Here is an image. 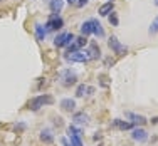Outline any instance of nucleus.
Listing matches in <instances>:
<instances>
[{
    "label": "nucleus",
    "instance_id": "nucleus-1",
    "mask_svg": "<svg viewBox=\"0 0 158 146\" xmlns=\"http://www.w3.org/2000/svg\"><path fill=\"white\" fill-rule=\"evenodd\" d=\"M54 103V97H52L51 94H39L35 97H32L31 103H29V109L31 111H39L40 107L44 106H49V104Z\"/></svg>",
    "mask_w": 158,
    "mask_h": 146
},
{
    "label": "nucleus",
    "instance_id": "nucleus-2",
    "mask_svg": "<svg viewBox=\"0 0 158 146\" xmlns=\"http://www.w3.org/2000/svg\"><path fill=\"white\" fill-rule=\"evenodd\" d=\"M46 30L47 32H52V30H61V29L64 27V20H62V17L59 15V14H54L52 12L51 15H49L47 18V22H46Z\"/></svg>",
    "mask_w": 158,
    "mask_h": 146
},
{
    "label": "nucleus",
    "instance_id": "nucleus-3",
    "mask_svg": "<svg viewBox=\"0 0 158 146\" xmlns=\"http://www.w3.org/2000/svg\"><path fill=\"white\" fill-rule=\"evenodd\" d=\"M74 39H76V37H74L73 32H62L54 39V46L56 47H67L74 42Z\"/></svg>",
    "mask_w": 158,
    "mask_h": 146
},
{
    "label": "nucleus",
    "instance_id": "nucleus-4",
    "mask_svg": "<svg viewBox=\"0 0 158 146\" xmlns=\"http://www.w3.org/2000/svg\"><path fill=\"white\" fill-rule=\"evenodd\" d=\"M59 77H61L62 84L66 86V87H69V86L76 84V81H77V76H76V72H74V71H71V69L61 71V72H59Z\"/></svg>",
    "mask_w": 158,
    "mask_h": 146
},
{
    "label": "nucleus",
    "instance_id": "nucleus-5",
    "mask_svg": "<svg viewBox=\"0 0 158 146\" xmlns=\"http://www.w3.org/2000/svg\"><path fill=\"white\" fill-rule=\"evenodd\" d=\"M108 46H110L111 51L114 52V54H118V55L126 54V51H128V47H126V46H123V44L118 40V37H114V35H111V37H110V40H108Z\"/></svg>",
    "mask_w": 158,
    "mask_h": 146
},
{
    "label": "nucleus",
    "instance_id": "nucleus-6",
    "mask_svg": "<svg viewBox=\"0 0 158 146\" xmlns=\"http://www.w3.org/2000/svg\"><path fill=\"white\" fill-rule=\"evenodd\" d=\"M66 59H67V61H71V62H88V61H91L89 55H88V52H82V51L71 52V54L66 55Z\"/></svg>",
    "mask_w": 158,
    "mask_h": 146
},
{
    "label": "nucleus",
    "instance_id": "nucleus-7",
    "mask_svg": "<svg viewBox=\"0 0 158 146\" xmlns=\"http://www.w3.org/2000/svg\"><path fill=\"white\" fill-rule=\"evenodd\" d=\"M131 138H133V141H136V143H145V141H148V133L143 128H133Z\"/></svg>",
    "mask_w": 158,
    "mask_h": 146
},
{
    "label": "nucleus",
    "instance_id": "nucleus-8",
    "mask_svg": "<svg viewBox=\"0 0 158 146\" xmlns=\"http://www.w3.org/2000/svg\"><path fill=\"white\" fill-rule=\"evenodd\" d=\"M89 22H91V27H93V35H96L98 39H103L104 29H103V25H101V22H98L96 18H89Z\"/></svg>",
    "mask_w": 158,
    "mask_h": 146
},
{
    "label": "nucleus",
    "instance_id": "nucleus-9",
    "mask_svg": "<svg viewBox=\"0 0 158 146\" xmlns=\"http://www.w3.org/2000/svg\"><path fill=\"white\" fill-rule=\"evenodd\" d=\"M59 107L62 111H66V113H73L74 107H76V101L71 99V97H64L61 103H59Z\"/></svg>",
    "mask_w": 158,
    "mask_h": 146
},
{
    "label": "nucleus",
    "instance_id": "nucleus-10",
    "mask_svg": "<svg viewBox=\"0 0 158 146\" xmlns=\"http://www.w3.org/2000/svg\"><path fill=\"white\" fill-rule=\"evenodd\" d=\"M39 138H40V141L46 143V144H52V143H54V134H52L51 129H42V131H40V134H39Z\"/></svg>",
    "mask_w": 158,
    "mask_h": 146
},
{
    "label": "nucleus",
    "instance_id": "nucleus-11",
    "mask_svg": "<svg viewBox=\"0 0 158 146\" xmlns=\"http://www.w3.org/2000/svg\"><path fill=\"white\" fill-rule=\"evenodd\" d=\"M94 92V87H88L86 84H79L77 89H76V96L77 97H84L88 94H93Z\"/></svg>",
    "mask_w": 158,
    "mask_h": 146
},
{
    "label": "nucleus",
    "instance_id": "nucleus-12",
    "mask_svg": "<svg viewBox=\"0 0 158 146\" xmlns=\"http://www.w3.org/2000/svg\"><path fill=\"white\" fill-rule=\"evenodd\" d=\"M88 121H89V116L86 114L84 111H81V113H74V116H73L74 124H86Z\"/></svg>",
    "mask_w": 158,
    "mask_h": 146
},
{
    "label": "nucleus",
    "instance_id": "nucleus-13",
    "mask_svg": "<svg viewBox=\"0 0 158 146\" xmlns=\"http://www.w3.org/2000/svg\"><path fill=\"white\" fill-rule=\"evenodd\" d=\"M113 128H118L121 131L125 129H133V123L130 121H121V119H113Z\"/></svg>",
    "mask_w": 158,
    "mask_h": 146
},
{
    "label": "nucleus",
    "instance_id": "nucleus-14",
    "mask_svg": "<svg viewBox=\"0 0 158 146\" xmlns=\"http://www.w3.org/2000/svg\"><path fill=\"white\" fill-rule=\"evenodd\" d=\"M113 10H114V3H113V2H106V3H103V5L99 7V15L101 17H106V15H110Z\"/></svg>",
    "mask_w": 158,
    "mask_h": 146
},
{
    "label": "nucleus",
    "instance_id": "nucleus-15",
    "mask_svg": "<svg viewBox=\"0 0 158 146\" xmlns=\"http://www.w3.org/2000/svg\"><path fill=\"white\" fill-rule=\"evenodd\" d=\"M86 52H88L89 59H99L101 57V49L98 44H91V46H89V51H86Z\"/></svg>",
    "mask_w": 158,
    "mask_h": 146
},
{
    "label": "nucleus",
    "instance_id": "nucleus-16",
    "mask_svg": "<svg viewBox=\"0 0 158 146\" xmlns=\"http://www.w3.org/2000/svg\"><path fill=\"white\" fill-rule=\"evenodd\" d=\"M35 37H37V40L39 42H42L44 39H46V35H47V30H46V27H44L42 24H35Z\"/></svg>",
    "mask_w": 158,
    "mask_h": 146
},
{
    "label": "nucleus",
    "instance_id": "nucleus-17",
    "mask_svg": "<svg viewBox=\"0 0 158 146\" xmlns=\"http://www.w3.org/2000/svg\"><path fill=\"white\" fill-rule=\"evenodd\" d=\"M126 116H128V119H131V123H133V124H145V123H148V121H146L145 116H140V114L128 113Z\"/></svg>",
    "mask_w": 158,
    "mask_h": 146
},
{
    "label": "nucleus",
    "instance_id": "nucleus-18",
    "mask_svg": "<svg viewBox=\"0 0 158 146\" xmlns=\"http://www.w3.org/2000/svg\"><path fill=\"white\" fill-rule=\"evenodd\" d=\"M49 5H51V10L54 14H59L62 10V7H64V2H62V0H51Z\"/></svg>",
    "mask_w": 158,
    "mask_h": 146
},
{
    "label": "nucleus",
    "instance_id": "nucleus-19",
    "mask_svg": "<svg viewBox=\"0 0 158 146\" xmlns=\"http://www.w3.org/2000/svg\"><path fill=\"white\" fill-rule=\"evenodd\" d=\"M81 34L84 37H88V35H91V34H93V27H91V22H89V20H86V22H82V24H81Z\"/></svg>",
    "mask_w": 158,
    "mask_h": 146
},
{
    "label": "nucleus",
    "instance_id": "nucleus-20",
    "mask_svg": "<svg viewBox=\"0 0 158 146\" xmlns=\"http://www.w3.org/2000/svg\"><path fill=\"white\" fill-rule=\"evenodd\" d=\"M69 140H71V144H73V146H82V141H81V136H79V134L71 133L69 134Z\"/></svg>",
    "mask_w": 158,
    "mask_h": 146
},
{
    "label": "nucleus",
    "instance_id": "nucleus-21",
    "mask_svg": "<svg viewBox=\"0 0 158 146\" xmlns=\"http://www.w3.org/2000/svg\"><path fill=\"white\" fill-rule=\"evenodd\" d=\"M86 44H88V39H86L84 35H81V37H76V39H74V46H76L77 49L84 47Z\"/></svg>",
    "mask_w": 158,
    "mask_h": 146
},
{
    "label": "nucleus",
    "instance_id": "nucleus-22",
    "mask_svg": "<svg viewBox=\"0 0 158 146\" xmlns=\"http://www.w3.org/2000/svg\"><path fill=\"white\" fill-rule=\"evenodd\" d=\"M110 24H111V25H114V27H116V25L119 24V18H118V14H116L114 10H113V12L110 14Z\"/></svg>",
    "mask_w": 158,
    "mask_h": 146
},
{
    "label": "nucleus",
    "instance_id": "nucleus-23",
    "mask_svg": "<svg viewBox=\"0 0 158 146\" xmlns=\"http://www.w3.org/2000/svg\"><path fill=\"white\" fill-rule=\"evenodd\" d=\"M148 32L152 34V35H155V34L158 32V17L155 18V20H153V24L150 25V29H148Z\"/></svg>",
    "mask_w": 158,
    "mask_h": 146
},
{
    "label": "nucleus",
    "instance_id": "nucleus-24",
    "mask_svg": "<svg viewBox=\"0 0 158 146\" xmlns=\"http://www.w3.org/2000/svg\"><path fill=\"white\" fill-rule=\"evenodd\" d=\"M89 3V0H77L76 2V7H79V9H82V7H86Z\"/></svg>",
    "mask_w": 158,
    "mask_h": 146
},
{
    "label": "nucleus",
    "instance_id": "nucleus-25",
    "mask_svg": "<svg viewBox=\"0 0 158 146\" xmlns=\"http://www.w3.org/2000/svg\"><path fill=\"white\" fill-rule=\"evenodd\" d=\"M15 129H17V131H24V129H25V124H24V123H19V124L15 126Z\"/></svg>",
    "mask_w": 158,
    "mask_h": 146
},
{
    "label": "nucleus",
    "instance_id": "nucleus-26",
    "mask_svg": "<svg viewBox=\"0 0 158 146\" xmlns=\"http://www.w3.org/2000/svg\"><path fill=\"white\" fill-rule=\"evenodd\" d=\"M61 143H62V146H73V144L69 143V140H67V138H62V140H61Z\"/></svg>",
    "mask_w": 158,
    "mask_h": 146
},
{
    "label": "nucleus",
    "instance_id": "nucleus-27",
    "mask_svg": "<svg viewBox=\"0 0 158 146\" xmlns=\"http://www.w3.org/2000/svg\"><path fill=\"white\" fill-rule=\"evenodd\" d=\"M54 124H56V126H62V119H61V118H56V119H54Z\"/></svg>",
    "mask_w": 158,
    "mask_h": 146
},
{
    "label": "nucleus",
    "instance_id": "nucleus-28",
    "mask_svg": "<svg viewBox=\"0 0 158 146\" xmlns=\"http://www.w3.org/2000/svg\"><path fill=\"white\" fill-rule=\"evenodd\" d=\"M66 2L69 3V5H76V2H77V0H66Z\"/></svg>",
    "mask_w": 158,
    "mask_h": 146
},
{
    "label": "nucleus",
    "instance_id": "nucleus-29",
    "mask_svg": "<svg viewBox=\"0 0 158 146\" xmlns=\"http://www.w3.org/2000/svg\"><path fill=\"white\" fill-rule=\"evenodd\" d=\"M156 123H158V118H153L152 119V124H156Z\"/></svg>",
    "mask_w": 158,
    "mask_h": 146
},
{
    "label": "nucleus",
    "instance_id": "nucleus-30",
    "mask_svg": "<svg viewBox=\"0 0 158 146\" xmlns=\"http://www.w3.org/2000/svg\"><path fill=\"white\" fill-rule=\"evenodd\" d=\"M155 5H158V0H155Z\"/></svg>",
    "mask_w": 158,
    "mask_h": 146
},
{
    "label": "nucleus",
    "instance_id": "nucleus-31",
    "mask_svg": "<svg viewBox=\"0 0 158 146\" xmlns=\"http://www.w3.org/2000/svg\"><path fill=\"white\" fill-rule=\"evenodd\" d=\"M47 2H51V0H47Z\"/></svg>",
    "mask_w": 158,
    "mask_h": 146
},
{
    "label": "nucleus",
    "instance_id": "nucleus-32",
    "mask_svg": "<svg viewBox=\"0 0 158 146\" xmlns=\"http://www.w3.org/2000/svg\"><path fill=\"white\" fill-rule=\"evenodd\" d=\"M110 2H113V0H110Z\"/></svg>",
    "mask_w": 158,
    "mask_h": 146
}]
</instances>
